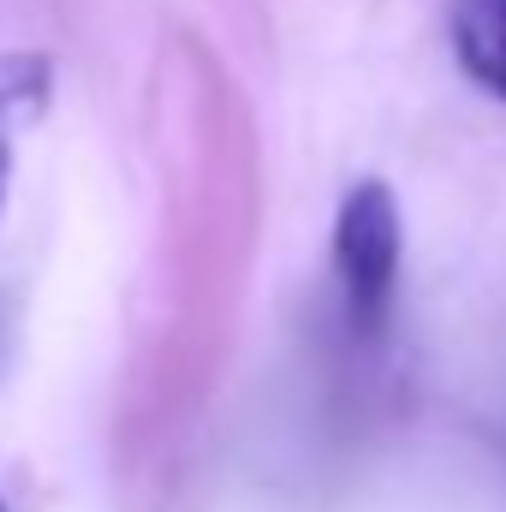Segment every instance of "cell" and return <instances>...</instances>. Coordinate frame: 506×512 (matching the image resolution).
Returning <instances> with one entry per match:
<instances>
[{
    "mask_svg": "<svg viewBox=\"0 0 506 512\" xmlns=\"http://www.w3.org/2000/svg\"><path fill=\"white\" fill-rule=\"evenodd\" d=\"M334 268L346 292V316L358 334H381L399 286V203L381 179H358L334 221Z\"/></svg>",
    "mask_w": 506,
    "mask_h": 512,
    "instance_id": "6da1fadb",
    "label": "cell"
},
{
    "mask_svg": "<svg viewBox=\"0 0 506 512\" xmlns=\"http://www.w3.org/2000/svg\"><path fill=\"white\" fill-rule=\"evenodd\" d=\"M48 90H54L48 54H0V209L12 185V126L36 120L48 108Z\"/></svg>",
    "mask_w": 506,
    "mask_h": 512,
    "instance_id": "3957f363",
    "label": "cell"
},
{
    "mask_svg": "<svg viewBox=\"0 0 506 512\" xmlns=\"http://www.w3.org/2000/svg\"><path fill=\"white\" fill-rule=\"evenodd\" d=\"M453 54L489 96L506 102V0H453Z\"/></svg>",
    "mask_w": 506,
    "mask_h": 512,
    "instance_id": "7a4b0ae2",
    "label": "cell"
}]
</instances>
